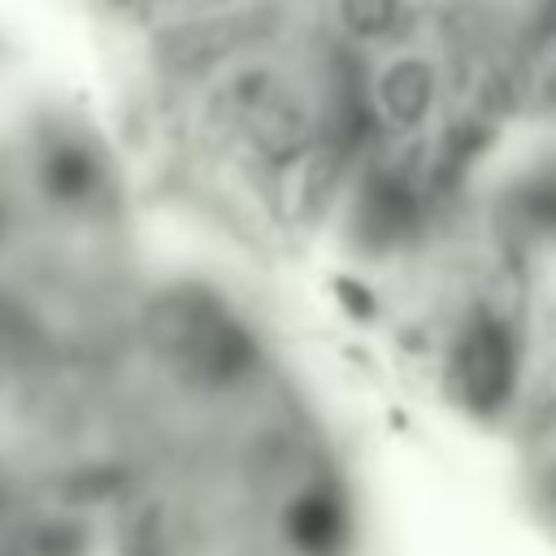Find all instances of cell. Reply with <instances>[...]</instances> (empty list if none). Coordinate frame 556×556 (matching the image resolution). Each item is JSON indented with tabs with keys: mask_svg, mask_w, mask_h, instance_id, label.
<instances>
[{
	"mask_svg": "<svg viewBox=\"0 0 556 556\" xmlns=\"http://www.w3.org/2000/svg\"><path fill=\"white\" fill-rule=\"evenodd\" d=\"M152 278L104 126L70 96L0 109V556H100L113 391Z\"/></svg>",
	"mask_w": 556,
	"mask_h": 556,
	"instance_id": "6da1fadb",
	"label": "cell"
}]
</instances>
